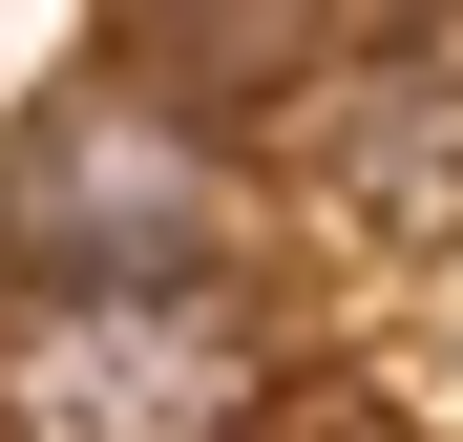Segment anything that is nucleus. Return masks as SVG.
<instances>
[{
  "label": "nucleus",
  "instance_id": "1",
  "mask_svg": "<svg viewBox=\"0 0 463 442\" xmlns=\"http://www.w3.org/2000/svg\"><path fill=\"white\" fill-rule=\"evenodd\" d=\"M211 232H232V147L147 85V63L63 85L0 147V253H22V295H190Z\"/></svg>",
  "mask_w": 463,
  "mask_h": 442
},
{
  "label": "nucleus",
  "instance_id": "2",
  "mask_svg": "<svg viewBox=\"0 0 463 442\" xmlns=\"http://www.w3.org/2000/svg\"><path fill=\"white\" fill-rule=\"evenodd\" d=\"M253 421V316L190 295H22L0 316V442H232Z\"/></svg>",
  "mask_w": 463,
  "mask_h": 442
},
{
  "label": "nucleus",
  "instance_id": "3",
  "mask_svg": "<svg viewBox=\"0 0 463 442\" xmlns=\"http://www.w3.org/2000/svg\"><path fill=\"white\" fill-rule=\"evenodd\" d=\"M337 211L379 253H442L463 232V85H358L337 106Z\"/></svg>",
  "mask_w": 463,
  "mask_h": 442
}]
</instances>
